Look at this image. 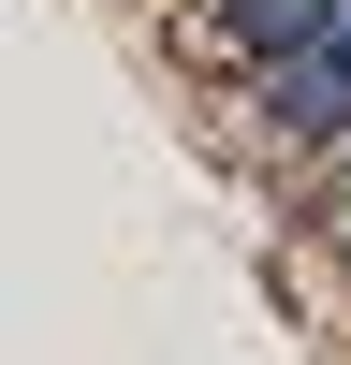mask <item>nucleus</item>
Here are the masks:
<instances>
[{"instance_id":"f257e3e1","label":"nucleus","mask_w":351,"mask_h":365,"mask_svg":"<svg viewBox=\"0 0 351 365\" xmlns=\"http://www.w3.org/2000/svg\"><path fill=\"white\" fill-rule=\"evenodd\" d=\"M234 132L263 146V161H292V175H322L351 146V15L322 29V44H292V58H249L234 73Z\"/></svg>"},{"instance_id":"f03ea898","label":"nucleus","mask_w":351,"mask_h":365,"mask_svg":"<svg viewBox=\"0 0 351 365\" xmlns=\"http://www.w3.org/2000/svg\"><path fill=\"white\" fill-rule=\"evenodd\" d=\"M351 0H205V29H220V58L249 73V58H292V44H322Z\"/></svg>"},{"instance_id":"7ed1b4c3","label":"nucleus","mask_w":351,"mask_h":365,"mask_svg":"<svg viewBox=\"0 0 351 365\" xmlns=\"http://www.w3.org/2000/svg\"><path fill=\"white\" fill-rule=\"evenodd\" d=\"M322 205H351V146H337V161H322Z\"/></svg>"},{"instance_id":"20e7f679","label":"nucleus","mask_w":351,"mask_h":365,"mask_svg":"<svg viewBox=\"0 0 351 365\" xmlns=\"http://www.w3.org/2000/svg\"><path fill=\"white\" fill-rule=\"evenodd\" d=\"M322 234H337V263H351V205H322Z\"/></svg>"}]
</instances>
